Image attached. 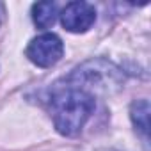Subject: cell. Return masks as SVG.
<instances>
[{
  "label": "cell",
  "instance_id": "1",
  "mask_svg": "<svg viewBox=\"0 0 151 151\" xmlns=\"http://www.w3.org/2000/svg\"><path fill=\"white\" fill-rule=\"evenodd\" d=\"M48 105L57 132L60 135L73 137L82 132L93 116L96 101L93 94L66 84L64 87L53 89L52 96L48 98Z\"/></svg>",
  "mask_w": 151,
  "mask_h": 151
},
{
  "label": "cell",
  "instance_id": "2",
  "mask_svg": "<svg viewBox=\"0 0 151 151\" xmlns=\"http://www.w3.org/2000/svg\"><path fill=\"white\" fill-rule=\"evenodd\" d=\"M121 82H123V75H121L119 68H116L112 62L103 60V59L89 60V62L78 66L66 78V84L78 87L89 94H93L94 91H101V93L112 91V89L119 87Z\"/></svg>",
  "mask_w": 151,
  "mask_h": 151
},
{
  "label": "cell",
  "instance_id": "3",
  "mask_svg": "<svg viewBox=\"0 0 151 151\" xmlns=\"http://www.w3.org/2000/svg\"><path fill=\"white\" fill-rule=\"evenodd\" d=\"M27 57L30 62H34L39 68H52L55 66L62 55H64V45L62 39L52 32L41 34L34 37L27 46Z\"/></svg>",
  "mask_w": 151,
  "mask_h": 151
},
{
  "label": "cell",
  "instance_id": "4",
  "mask_svg": "<svg viewBox=\"0 0 151 151\" xmlns=\"http://www.w3.org/2000/svg\"><path fill=\"white\" fill-rule=\"evenodd\" d=\"M60 23L68 32H87L96 22V9L89 2H71L60 13Z\"/></svg>",
  "mask_w": 151,
  "mask_h": 151
},
{
  "label": "cell",
  "instance_id": "5",
  "mask_svg": "<svg viewBox=\"0 0 151 151\" xmlns=\"http://www.w3.org/2000/svg\"><path fill=\"white\" fill-rule=\"evenodd\" d=\"M130 117L135 126V130L142 135L144 142H147L149 137V101L147 100H137L132 103Z\"/></svg>",
  "mask_w": 151,
  "mask_h": 151
},
{
  "label": "cell",
  "instance_id": "6",
  "mask_svg": "<svg viewBox=\"0 0 151 151\" xmlns=\"http://www.w3.org/2000/svg\"><path fill=\"white\" fill-rule=\"evenodd\" d=\"M59 16L55 2H37L32 6V20L39 29H50Z\"/></svg>",
  "mask_w": 151,
  "mask_h": 151
},
{
  "label": "cell",
  "instance_id": "7",
  "mask_svg": "<svg viewBox=\"0 0 151 151\" xmlns=\"http://www.w3.org/2000/svg\"><path fill=\"white\" fill-rule=\"evenodd\" d=\"M4 4H0V25H2V20H4Z\"/></svg>",
  "mask_w": 151,
  "mask_h": 151
}]
</instances>
